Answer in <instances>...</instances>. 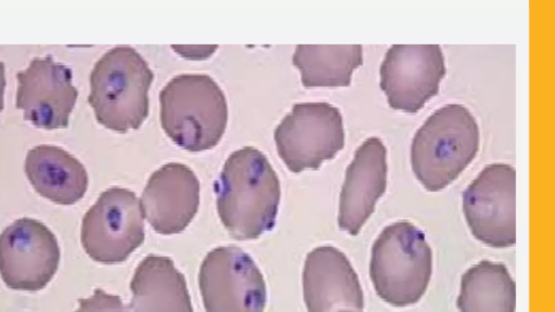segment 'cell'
I'll return each mask as SVG.
<instances>
[{
    "label": "cell",
    "mask_w": 555,
    "mask_h": 312,
    "mask_svg": "<svg viewBox=\"0 0 555 312\" xmlns=\"http://www.w3.org/2000/svg\"><path fill=\"white\" fill-rule=\"evenodd\" d=\"M215 191L220 220L235 239H254L274 226L280 182L260 151L243 147L233 152Z\"/></svg>",
    "instance_id": "obj_1"
},
{
    "label": "cell",
    "mask_w": 555,
    "mask_h": 312,
    "mask_svg": "<svg viewBox=\"0 0 555 312\" xmlns=\"http://www.w3.org/2000/svg\"><path fill=\"white\" fill-rule=\"evenodd\" d=\"M479 146V130L470 112L460 104L435 110L416 131L411 165L422 185L437 192L470 164Z\"/></svg>",
    "instance_id": "obj_2"
},
{
    "label": "cell",
    "mask_w": 555,
    "mask_h": 312,
    "mask_svg": "<svg viewBox=\"0 0 555 312\" xmlns=\"http://www.w3.org/2000/svg\"><path fill=\"white\" fill-rule=\"evenodd\" d=\"M152 81V70L133 48L106 51L90 74L88 102L98 121L117 132L138 129L149 113Z\"/></svg>",
    "instance_id": "obj_3"
},
{
    "label": "cell",
    "mask_w": 555,
    "mask_h": 312,
    "mask_svg": "<svg viewBox=\"0 0 555 312\" xmlns=\"http://www.w3.org/2000/svg\"><path fill=\"white\" fill-rule=\"evenodd\" d=\"M160 122L167 135L191 152L214 147L228 121V105L219 86L207 75H179L162 90Z\"/></svg>",
    "instance_id": "obj_4"
},
{
    "label": "cell",
    "mask_w": 555,
    "mask_h": 312,
    "mask_svg": "<svg viewBox=\"0 0 555 312\" xmlns=\"http://www.w3.org/2000/svg\"><path fill=\"white\" fill-rule=\"evenodd\" d=\"M431 270L425 235L408 221L387 225L373 244L370 276L378 297L393 307L416 303L427 289Z\"/></svg>",
    "instance_id": "obj_5"
},
{
    "label": "cell",
    "mask_w": 555,
    "mask_h": 312,
    "mask_svg": "<svg viewBox=\"0 0 555 312\" xmlns=\"http://www.w3.org/2000/svg\"><path fill=\"white\" fill-rule=\"evenodd\" d=\"M80 240L96 262L125 261L144 240L143 212L135 194L117 186L102 192L82 218Z\"/></svg>",
    "instance_id": "obj_6"
},
{
    "label": "cell",
    "mask_w": 555,
    "mask_h": 312,
    "mask_svg": "<svg viewBox=\"0 0 555 312\" xmlns=\"http://www.w3.org/2000/svg\"><path fill=\"white\" fill-rule=\"evenodd\" d=\"M280 157L293 172L318 169L345 145L343 118L328 103L295 104L274 132Z\"/></svg>",
    "instance_id": "obj_7"
},
{
    "label": "cell",
    "mask_w": 555,
    "mask_h": 312,
    "mask_svg": "<svg viewBox=\"0 0 555 312\" xmlns=\"http://www.w3.org/2000/svg\"><path fill=\"white\" fill-rule=\"evenodd\" d=\"M198 284L206 312H263L266 283L258 266L236 246L217 247L204 258Z\"/></svg>",
    "instance_id": "obj_8"
},
{
    "label": "cell",
    "mask_w": 555,
    "mask_h": 312,
    "mask_svg": "<svg viewBox=\"0 0 555 312\" xmlns=\"http://www.w3.org/2000/svg\"><path fill=\"white\" fill-rule=\"evenodd\" d=\"M61 249L41 221L23 217L0 233V276L14 290L37 291L53 278Z\"/></svg>",
    "instance_id": "obj_9"
},
{
    "label": "cell",
    "mask_w": 555,
    "mask_h": 312,
    "mask_svg": "<svg viewBox=\"0 0 555 312\" xmlns=\"http://www.w3.org/2000/svg\"><path fill=\"white\" fill-rule=\"evenodd\" d=\"M516 172L506 164H491L463 192V212L481 243L504 248L516 242Z\"/></svg>",
    "instance_id": "obj_10"
},
{
    "label": "cell",
    "mask_w": 555,
    "mask_h": 312,
    "mask_svg": "<svg viewBox=\"0 0 555 312\" xmlns=\"http://www.w3.org/2000/svg\"><path fill=\"white\" fill-rule=\"evenodd\" d=\"M446 74L438 44H393L380 65V89L395 109L416 113L439 91Z\"/></svg>",
    "instance_id": "obj_11"
},
{
    "label": "cell",
    "mask_w": 555,
    "mask_h": 312,
    "mask_svg": "<svg viewBox=\"0 0 555 312\" xmlns=\"http://www.w3.org/2000/svg\"><path fill=\"white\" fill-rule=\"evenodd\" d=\"M16 80L15 106L24 119L44 129L67 127L78 96L68 66L50 54L36 56L16 73Z\"/></svg>",
    "instance_id": "obj_12"
},
{
    "label": "cell",
    "mask_w": 555,
    "mask_h": 312,
    "mask_svg": "<svg viewBox=\"0 0 555 312\" xmlns=\"http://www.w3.org/2000/svg\"><path fill=\"white\" fill-rule=\"evenodd\" d=\"M308 312H362L363 291L356 271L339 249L321 246L306 258L302 272Z\"/></svg>",
    "instance_id": "obj_13"
},
{
    "label": "cell",
    "mask_w": 555,
    "mask_h": 312,
    "mask_svg": "<svg viewBox=\"0 0 555 312\" xmlns=\"http://www.w3.org/2000/svg\"><path fill=\"white\" fill-rule=\"evenodd\" d=\"M140 204L144 217L157 233L182 232L197 212L199 182L186 166L166 164L150 177Z\"/></svg>",
    "instance_id": "obj_14"
},
{
    "label": "cell",
    "mask_w": 555,
    "mask_h": 312,
    "mask_svg": "<svg viewBox=\"0 0 555 312\" xmlns=\"http://www.w3.org/2000/svg\"><path fill=\"white\" fill-rule=\"evenodd\" d=\"M386 185V147L378 138L372 136L358 147L346 170L339 198V227L357 235L373 213Z\"/></svg>",
    "instance_id": "obj_15"
},
{
    "label": "cell",
    "mask_w": 555,
    "mask_h": 312,
    "mask_svg": "<svg viewBox=\"0 0 555 312\" xmlns=\"http://www.w3.org/2000/svg\"><path fill=\"white\" fill-rule=\"evenodd\" d=\"M24 170L41 196L60 205L75 204L88 187V173L82 162L57 145L39 144L29 148Z\"/></svg>",
    "instance_id": "obj_16"
},
{
    "label": "cell",
    "mask_w": 555,
    "mask_h": 312,
    "mask_svg": "<svg viewBox=\"0 0 555 312\" xmlns=\"http://www.w3.org/2000/svg\"><path fill=\"white\" fill-rule=\"evenodd\" d=\"M132 312H194L184 275L168 257L150 255L130 283Z\"/></svg>",
    "instance_id": "obj_17"
},
{
    "label": "cell",
    "mask_w": 555,
    "mask_h": 312,
    "mask_svg": "<svg viewBox=\"0 0 555 312\" xmlns=\"http://www.w3.org/2000/svg\"><path fill=\"white\" fill-rule=\"evenodd\" d=\"M460 312H515L516 285L502 263L482 260L462 276Z\"/></svg>",
    "instance_id": "obj_18"
},
{
    "label": "cell",
    "mask_w": 555,
    "mask_h": 312,
    "mask_svg": "<svg viewBox=\"0 0 555 312\" xmlns=\"http://www.w3.org/2000/svg\"><path fill=\"white\" fill-rule=\"evenodd\" d=\"M294 65L300 70L306 88L347 87L353 70L362 65V46H313L296 47Z\"/></svg>",
    "instance_id": "obj_19"
},
{
    "label": "cell",
    "mask_w": 555,
    "mask_h": 312,
    "mask_svg": "<svg viewBox=\"0 0 555 312\" xmlns=\"http://www.w3.org/2000/svg\"><path fill=\"white\" fill-rule=\"evenodd\" d=\"M74 312H130L121 298L96 288L88 298L78 300V308Z\"/></svg>",
    "instance_id": "obj_20"
},
{
    "label": "cell",
    "mask_w": 555,
    "mask_h": 312,
    "mask_svg": "<svg viewBox=\"0 0 555 312\" xmlns=\"http://www.w3.org/2000/svg\"><path fill=\"white\" fill-rule=\"evenodd\" d=\"M5 67L3 62L0 61V112L4 105V89H5Z\"/></svg>",
    "instance_id": "obj_21"
}]
</instances>
